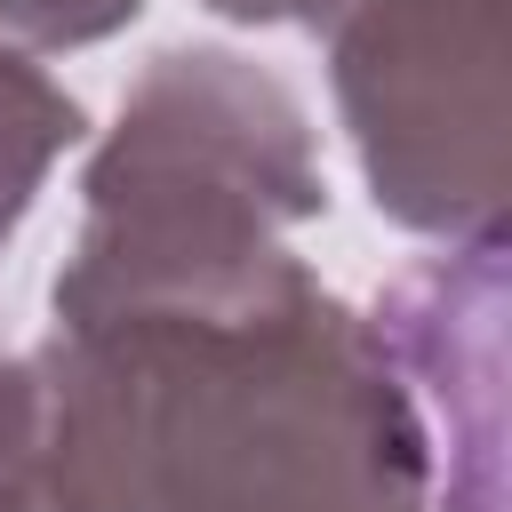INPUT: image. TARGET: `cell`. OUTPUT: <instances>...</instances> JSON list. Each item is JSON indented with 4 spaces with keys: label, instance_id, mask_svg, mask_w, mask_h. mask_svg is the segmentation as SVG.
<instances>
[{
    "label": "cell",
    "instance_id": "1",
    "mask_svg": "<svg viewBox=\"0 0 512 512\" xmlns=\"http://www.w3.org/2000/svg\"><path fill=\"white\" fill-rule=\"evenodd\" d=\"M120 328L144 360L152 512H432V464L368 312L296 256L200 312Z\"/></svg>",
    "mask_w": 512,
    "mask_h": 512
},
{
    "label": "cell",
    "instance_id": "2",
    "mask_svg": "<svg viewBox=\"0 0 512 512\" xmlns=\"http://www.w3.org/2000/svg\"><path fill=\"white\" fill-rule=\"evenodd\" d=\"M328 208L312 120L232 48H160L80 176V240L56 320L200 312L288 264V232Z\"/></svg>",
    "mask_w": 512,
    "mask_h": 512
},
{
    "label": "cell",
    "instance_id": "3",
    "mask_svg": "<svg viewBox=\"0 0 512 512\" xmlns=\"http://www.w3.org/2000/svg\"><path fill=\"white\" fill-rule=\"evenodd\" d=\"M328 88L376 208L424 240L504 232V0H352Z\"/></svg>",
    "mask_w": 512,
    "mask_h": 512
},
{
    "label": "cell",
    "instance_id": "4",
    "mask_svg": "<svg viewBox=\"0 0 512 512\" xmlns=\"http://www.w3.org/2000/svg\"><path fill=\"white\" fill-rule=\"evenodd\" d=\"M368 328L416 408L432 512H504V232L400 272Z\"/></svg>",
    "mask_w": 512,
    "mask_h": 512
},
{
    "label": "cell",
    "instance_id": "5",
    "mask_svg": "<svg viewBox=\"0 0 512 512\" xmlns=\"http://www.w3.org/2000/svg\"><path fill=\"white\" fill-rule=\"evenodd\" d=\"M80 144V104L24 56L0 48V248L24 224L32 192L48 184V168Z\"/></svg>",
    "mask_w": 512,
    "mask_h": 512
},
{
    "label": "cell",
    "instance_id": "6",
    "mask_svg": "<svg viewBox=\"0 0 512 512\" xmlns=\"http://www.w3.org/2000/svg\"><path fill=\"white\" fill-rule=\"evenodd\" d=\"M136 16H144V0H0V32L24 48H88Z\"/></svg>",
    "mask_w": 512,
    "mask_h": 512
},
{
    "label": "cell",
    "instance_id": "7",
    "mask_svg": "<svg viewBox=\"0 0 512 512\" xmlns=\"http://www.w3.org/2000/svg\"><path fill=\"white\" fill-rule=\"evenodd\" d=\"M0 512H32V368L0 344Z\"/></svg>",
    "mask_w": 512,
    "mask_h": 512
},
{
    "label": "cell",
    "instance_id": "8",
    "mask_svg": "<svg viewBox=\"0 0 512 512\" xmlns=\"http://www.w3.org/2000/svg\"><path fill=\"white\" fill-rule=\"evenodd\" d=\"M216 16H232V24H304V32H328L352 0H208Z\"/></svg>",
    "mask_w": 512,
    "mask_h": 512
}]
</instances>
